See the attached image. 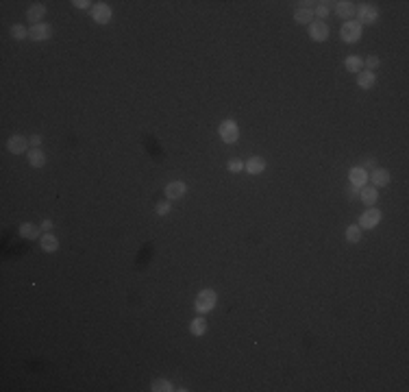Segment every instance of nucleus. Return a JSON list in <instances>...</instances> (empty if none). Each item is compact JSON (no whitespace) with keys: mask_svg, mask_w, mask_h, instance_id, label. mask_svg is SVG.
<instances>
[{"mask_svg":"<svg viewBox=\"0 0 409 392\" xmlns=\"http://www.w3.org/2000/svg\"><path fill=\"white\" fill-rule=\"evenodd\" d=\"M216 303H218L216 290L205 288V290H200V292H198V296H196V301H194V307H196V312L203 314V316H205V314H209L211 310H214Z\"/></svg>","mask_w":409,"mask_h":392,"instance_id":"f257e3e1","label":"nucleus"},{"mask_svg":"<svg viewBox=\"0 0 409 392\" xmlns=\"http://www.w3.org/2000/svg\"><path fill=\"white\" fill-rule=\"evenodd\" d=\"M218 133H220L225 144H235L239 140V126L235 120H222L220 126H218Z\"/></svg>","mask_w":409,"mask_h":392,"instance_id":"f03ea898","label":"nucleus"},{"mask_svg":"<svg viewBox=\"0 0 409 392\" xmlns=\"http://www.w3.org/2000/svg\"><path fill=\"white\" fill-rule=\"evenodd\" d=\"M362 35H364V26L359 24V22H353V20H348L344 22V26L340 29V37L344 40L346 44H355L362 40Z\"/></svg>","mask_w":409,"mask_h":392,"instance_id":"7ed1b4c3","label":"nucleus"},{"mask_svg":"<svg viewBox=\"0 0 409 392\" xmlns=\"http://www.w3.org/2000/svg\"><path fill=\"white\" fill-rule=\"evenodd\" d=\"M381 218H383L381 209L370 207V209H366V212L362 214V218H359V227H362V229H374L381 223Z\"/></svg>","mask_w":409,"mask_h":392,"instance_id":"20e7f679","label":"nucleus"},{"mask_svg":"<svg viewBox=\"0 0 409 392\" xmlns=\"http://www.w3.org/2000/svg\"><path fill=\"white\" fill-rule=\"evenodd\" d=\"M29 37L33 42H46V40H50L52 37V26L50 24H44V22H40V24H33L31 29H29Z\"/></svg>","mask_w":409,"mask_h":392,"instance_id":"39448f33","label":"nucleus"},{"mask_svg":"<svg viewBox=\"0 0 409 392\" xmlns=\"http://www.w3.org/2000/svg\"><path fill=\"white\" fill-rule=\"evenodd\" d=\"M329 24L322 20H318V22H312L309 24V35H312V40L314 42H326L329 40Z\"/></svg>","mask_w":409,"mask_h":392,"instance_id":"423d86ee","label":"nucleus"},{"mask_svg":"<svg viewBox=\"0 0 409 392\" xmlns=\"http://www.w3.org/2000/svg\"><path fill=\"white\" fill-rule=\"evenodd\" d=\"M379 20V9L374 4H362L359 7V24H374Z\"/></svg>","mask_w":409,"mask_h":392,"instance_id":"0eeeda50","label":"nucleus"},{"mask_svg":"<svg viewBox=\"0 0 409 392\" xmlns=\"http://www.w3.org/2000/svg\"><path fill=\"white\" fill-rule=\"evenodd\" d=\"M7 148H9V153H13V155H22V153H26V148H29V137L11 135L7 140Z\"/></svg>","mask_w":409,"mask_h":392,"instance_id":"6e6552de","label":"nucleus"},{"mask_svg":"<svg viewBox=\"0 0 409 392\" xmlns=\"http://www.w3.org/2000/svg\"><path fill=\"white\" fill-rule=\"evenodd\" d=\"M348 179H351V185L353 187H366L368 183V170L362 168V166H355V168H351V172H348Z\"/></svg>","mask_w":409,"mask_h":392,"instance_id":"1a4fd4ad","label":"nucleus"},{"mask_svg":"<svg viewBox=\"0 0 409 392\" xmlns=\"http://www.w3.org/2000/svg\"><path fill=\"white\" fill-rule=\"evenodd\" d=\"M166 196H168V201H179V198H183L185 194H187V185L183 183V181H172V183H168L166 185Z\"/></svg>","mask_w":409,"mask_h":392,"instance_id":"9d476101","label":"nucleus"},{"mask_svg":"<svg viewBox=\"0 0 409 392\" xmlns=\"http://www.w3.org/2000/svg\"><path fill=\"white\" fill-rule=\"evenodd\" d=\"M91 18H94L98 24H107V22L111 20V7H109L107 2L94 4V9H91Z\"/></svg>","mask_w":409,"mask_h":392,"instance_id":"9b49d317","label":"nucleus"},{"mask_svg":"<svg viewBox=\"0 0 409 392\" xmlns=\"http://www.w3.org/2000/svg\"><path fill=\"white\" fill-rule=\"evenodd\" d=\"M368 181H372V187H385L390 183V172L385 168H374L372 172L368 174Z\"/></svg>","mask_w":409,"mask_h":392,"instance_id":"f8f14e48","label":"nucleus"},{"mask_svg":"<svg viewBox=\"0 0 409 392\" xmlns=\"http://www.w3.org/2000/svg\"><path fill=\"white\" fill-rule=\"evenodd\" d=\"M301 7H298L296 11H294V20L298 22V24H309V22L314 20V11L307 7V4H312V2H298Z\"/></svg>","mask_w":409,"mask_h":392,"instance_id":"ddd939ff","label":"nucleus"},{"mask_svg":"<svg viewBox=\"0 0 409 392\" xmlns=\"http://www.w3.org/2000/svg\"><path fill=\"white\" fill-rule=\"evenodd\" d=\"M333 4H335V13L340 18L351 20L355 15V2H351V0H340V2H333Z\"/></svg>","mask_w":409,"mask_h":392,"instance_id":"4468645a","label":"nucleus"},{"mask_svg":"<svg viewBox=\"0 0 409 392\" xmlns=\"http://www.w3.org/2000/svg\"><path fill=\"white\" fill-rule=\"evenodd\" d=\"M359 198H362L364 205L374 207V203L379 201V190L377 187H362V190H359Z\"/></svg>","mask_w":409,"mask_h":392,"instance_id":"2eb2a0df","label":"nucleus"},{"mask_svg":"<svg viewBox=\"0 0 409 392\" xmlns=\"http://www.w3.org/2000/svg\"><path fill=\"white\" fill-rule=\"evenodd\" d=\"M244 170L248 174H261L266 170V159L264 157H250L246 164H244Z\"/></svg>","mask_w":409,"mask_h":392,"instance_id":"dca6fc26","label":"nucleus"},{"mask_svg":"<svg viewBox=\"0 0 409 392\" xmlns=\"http://www.w3.org/2000/svg\"><path fill=\"white\" fill-rule=\"evenodd\" d=\"M46 15V7H44L42 2H35V4H31L29 11H26V20L29 22H35V24H40V20Z\"/></svg>","mask_w":409,"mask_h":392,"instance_id":"f3484780","label":"nucleus"},{"mask_svg":"<svg viewBox=\"0 0 409 392\" xmlns=\"http://www.w3.org/2000/svg\"><path fill=\"white\" fill-rule=\"evenodd\" d=\"M18 231L24 240H35V237H40L42 227H37V224H33V223H22Z\"/></svg>","mask_w":409,"mask_h":392,"instance_id":"a211bd4d","label":"nucleus"},{"mask_svg":"<svg viewBox=\"0 0 409 392\" xmlns=\"http://www.w3.org/2000/svg\"><path fill=\"white\" fill-rule=\"evenodd\" d=\"M29 164L33 168H42V166H46V153L42 151V148H31L29 151Z\"/></svg>","mask_w":409,"mask_h":392,"instance_id":"6ab92c4d","label":"nucleus"},{"mask_svg":"<svg viewBox=\"0 0 409 392\" xmlns=\"http://www.w3.org/2000/svg\"><path fill=\"white\" fill-rule=\"evenodd\" d=\"M374 83H377V76H374V72H370V70H364V72H359L357 85L362 87V90H370Z\"/></svg>","mask_w":409,"mask_h":392,"instance_id":"aec40b11","label":"nucleus"},{"mask_svg":"<svg viewBox=\"0 0 409 392\" xmlns=\"http://www.w3.org/2000/svg\"><path fill=\"white\" fill-rule=\"evenodd\" d=\"M59 248V240L52 233H44L42 235V251L46 253H54Z\"/></svg>","mask_w":409,"mask_h":392,"instance_id":"412c9836","label":"nucleus"},{"mask_svg":"<svg viewBox=\"0 0 409 392\" xmlns=\"http://www.w3.org/2000/svg\"><path fill=\"white\" fill-rule=\"evenodd\" d=\"M189 331H192V336H205V331H207V320H205L203 314H200L198 318H194L192 323H189Z\"/></svg>","mask_w":409,"mask_h":392,"instance_id":"4be33fe9","label":"nucleus"},{"mask_svg":"<svg viewBox=\"0 0 409 392\" xmlns=\"http://www.w3.org/2000/svg\"><path fill=\"white\" fill-rule=\"evenodd\" d=\"M362 65H364V59L359 57V55H351V57H346L344 68L348 70V72H362Z\"/></svg>","mask_w":409,"mask_h":392,"instance_id":"5701e85b","label":"nucleus"},{"mask_svg":"<svg viewBox=\"0 0 409 392\" xmlns=\"http://www.w3.org/2000/svg\"><path fill=\"white\" fill-rule=\"evenodd\" d=\"M150 390L152 392H172L174 386H172V382H168V379H155V382L150 384Z\"/></svg>","mask_w":409,"mask_h":392,"instance_id":"b1692460","label":"nucleus"},{"mask_svg":"<svg viewBox=\"0 0 409 392\" xmlns=\"http://www.w3.org/2000/svg\"><path fill=\"white\" fill-rule=\"evenodd\" d=\"M346 240L351 242V244H357V242L362 240V227H359V224H351V227L346 229Z\"/></svg>","mask_w":409,"mask_h":392,"instance_id":"393cba45","label":"nucleus"},{"mask_svg":"<svg viewBox=\"0 0 409 392\" xmlns=\"http://www.w3.org/2000/svg\"><path fill=\"white\" fill-rule=\"evenodd\" d=\"M170 212H172V201H161V203H157V207H155V214H157V216H168Z\"/></svg>","mask_w":409,"mask_h":392,"instance_id":"a878e982","label":"nucleus"},{"mask_svg":"<svg viewBox=\"0 0 409 392\" xmlns=\"http://www.w3.org/2000/svg\"><path fill=\"white\" fill-rule=\"evenodd\" d=\"M11 37H13V40H24V37H29V29H24L22 24L11 26Z\"/></svg>","mask_w":409,"mask_h":392,"instance_id":"bb28decb","label":"nucleus"},{"mask_svg":"<svg viewBox=\"0 0 409 392\" xmlns=\"http://www.w3.org/2000/svg\"><path fill=\"white\" fill-rule=\"evenodd\" d=\"M227 168H228V172H242V170H244V162L239 157H233V159H228Z\"/></svg>","mask_w":409,"mask_h":392,"instance_id":"cd10ccee","label":"nucleus"},{"mask_svg":"<svg viewBox=\"0 0 409 392\" xmlns=\"http://www.w3.org/2000/svg\"><path fill=\"white\" fill-rule=\"evenodd\" d=\"M364 65H366V68L370 70V72H372V70H377L379 65H381V59L377 57V55H370V57L366 59V61H364Z\"/></svg>","mask_w":409,"mask_h":392,"instance_id":"c85d7f7f","label":"nucleus"},{"mask_svg":"<svg viewBox=\"0 0 409 392\" xmlns=\"http://www.w3.org/2000/svg\"><path fill=\"white\" fill-rule=\"evenodd\" d=\"M316 4H318V7H316V15L324 20L326 15H329V11H331V9H329V4H331V2H316Z\"/></svg>","mask_w":409,"mask_h":392,"instance_id":"c756f323","label":"nucleus"},{"mask_svg":"<svg viewBox=\"0 0 409 392\" xmlns=\"http://www.w3.org/2000/svg\"><path fill=\"white\" fill-rule=\"evenodd\" d=\"M72 4H74L76 9H90V7H91V2H90V0H74Z\"/></svg>","mask_w":409,"mask_h":392,"instance_id":"7c9ffc66","label":"nucleus"},{"mask_svg":"<svg viewBox=\"0 0 409 392\" xmlns=\"http://www.w3.org/2000/svg\"><path fill=\"white\" fill-rule=\"evenodd\" d=\"M29 144H31L33 148H40V144H42V135H31V137H29Z\"/></svg>","mask_w":409,"mask_h":392,"instance_id":"2f4dec72","label":"nucleus"},{"mask_svg":"<svg viewBox=\"0 0 409 392\" xmlns=\"http://www.w3.org/2000/svg\"><path fill=\"white\" fill-rule=\"evenodd\" d=\"M50 229H52V220H50V218H46V220L42 223V231H46V233H48Z\"/></svg>","mask_w":409,"mask_h":392,"instance_id":"473e14b6","label":"nucleus"},{"mask_svg":"<svg viewBox=\"0 0 409 392\" xmlns=\"http://www.w3.org/2000/svg\"><path fill=\"white\" fill-rule=\"evenodd\" d=\"M348 196H351V198H357V196H359V187H353V185L348 187Z\"/></svg>","mask_w":409,"mask_h":392,"instance_id":"72a5a7b5","label":"nucleus"}]
</instances>
